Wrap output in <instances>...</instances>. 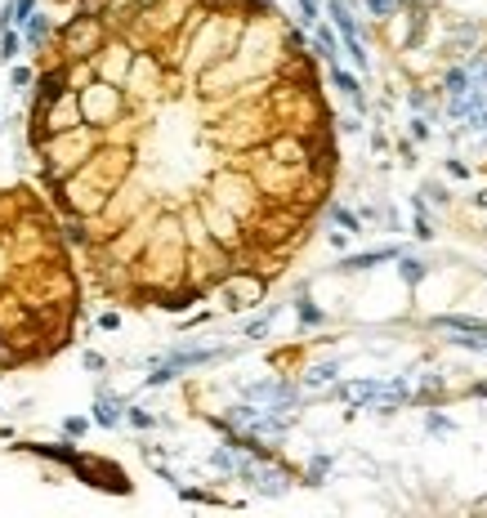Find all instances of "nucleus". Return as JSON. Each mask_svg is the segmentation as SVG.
<instances>
[{
  "mask_svg": "<svg viewBox=\"0 0 487 518\" xmlns=\"http://www.w3.org/2000/svg\"><path fill=\"white\" fill-rule=\"evenodd\" d=\"M86 425H90V420H81V415H67V420H63V433H67V438H81V433H86Z\"/></svg>",
  "mask_w": 487,
  "mask_h": 518,
  "instance_id": "obj_18",
  "label": "nucleus"
},
{
  "mask_svg": "<svg viewBox=\"0 0 487 518\" xmlns=\"http://www.w3.org/2000/svg\"><path fill=\"white\" fill-rule=\"evenodd\" d=\"M349 237H354V232H331V237H327V242H331L335 250H349Z\"/></svg>",
  "mask_w": 487,
  "mask_h": 518,
  "instance_id": "obj_25",
  "label": "nucleus"
},
{
  "mask_svg": "<svg viewBox=\"0 0 487 518\" xmlns=\"http://www.w3.org/2000/svg\"><path fill=\"white\" fill-rule=\"evenodd\" d=\"M411 139H416V143L429 139V121H425V116H416V121H411Z\"/></svg>",
  "mask_w": 487,
  "mask_h": 518,
  "instance_id": "obj_22",
  "label": "nucleus"
},
{
  "mask_svg": "<svg viewBox=\"0 0 487 518\" xmlns=\"http://www.w3.org/2000/svg\"><path fill=\"white\" fill-rule=\"evenodd\" d=\"M220 295H224L228 313L260 304V299H264V273H255V269H228L224 281H220Z\"/></svg>",
  "mask_w": 487,
  "mask_h": 518,
  "instance_id": "obj_2",
  "label": "nucleus"
},
{
  "mask_svg": "<svg viewBox=\"0 0 487 518\" xmlns=\"http://www.w3.org/2000/svg\"><path fill=\"white\" fill-rule=\"evenodd\" d=\"M340 49H344V41H340V31H335V27H317L313 31V54L317 58L340 63Z\"/></svg>",
  "mask_w": 487,
  "mask_h": 518,
  "instance_id": "obj_7",
  "label": "nucleus"
},
{
  "mask_svg": "<svg viewBox=\"0 0 487 518\" xmlns=\"http://www.w3.org/2000/svg\"><path fill=\"white\" fill-rule=\"evenodd\" d=\"M295 317H299V326H322V322H327V313L313 304V295H309V291H299V295H295Z\"/></svg>",
  "mask_w": 487,
  "mask_h": 518,
  "instance_id": "obj_10",
  "label": "nucleus"
},
{
  "mask_svg": "<svg viewBox=\"0 0 487 518\" xmlns=\"http://www.w3.org/2000/svg\"><path fill=\"white\" fill-rule=\"evenodd\" d=\"M474 206H478V210H487V188H483V192H474Z\"/></svg>",
  "mask_w": 487,
  "mask_h": 518,
  "instance_id": "obj_27",
  "label": "nucleus"
},
{
  "mask_svg": "<svg viewBox=\"0 0 487 518\" xmlns=\"http://www.w3.org/2000/svg\"><path fill=\"white\" fill-rule=\"evenodd\" d=\"M447 175H451V179H469V165H465L461 157H451V161H447Z\"/></svg>",
  "mask_w": 487,
  "mask_h": 518,
  "instance_id": "obj_23",
  "label": "nucleus"
},
{
  "mask_svg": "<svg viewBox=\"0 0 487 518\" xmlns=\"http://www.w3.org/2000/svg\"><path fill=\"white\" fill-rule=\"evenodd\" d=\"M273 313H277V309H268L264 317H255V322L246 326V340H264V336H268V326H273Z\"/></svg>",
  "mask_w": 487,
  "mask_h": 518,
  "instance_id": "obj_16",
  "label": "nucleus"
},
{
  "mask_svg": "<svg viewBox=\"0 0 487 518\" xmlns=\"http://www.w3.org/2000/svg\"><path fill=\"white\" fill-rule=\"evenodd\" d=\"M362 5H366L371 19H394V14L402 9V0H362Z\"/></svg>",
  "mask_w": 487,
  "mask_h": 518,
  "instance_id": "obj_15",
  "label": "nucleus"
},
{
  "mask_svg": "<svg viewBox=\"0 0 487 518\" xmlns=\"http://www.w3.org/2000/svg\"><path fill=\"white\" fill-rule=\"evenodd\" d=\"M9 81L23 90V86H31V81H36V72H31V68H14V72H9Z\"/></svg>",
  "mask_w": 487,
  "mask_h": 518,
  "instance_id": "obj_21",
  "label": "nucleus"
},
{
  "mask_svg": "<svg viewBox=\"0 0 487 518\" xmlns=\"http://www.w3.org/2000/svg\"><path fill=\"white\" fill-rule=\"evenodd\" d=\"M116 420H121V403H116V398H98V403H94V425L112 429Z\"/></svg>",
  "mask_w": 487,
  "mask_h": 518,
  "instance_id": "obj_12",
  "label": "nucleus"
},
{
  "mask_svg": "<svg viewBox=\"0 0 487 518\" xmlns=\"http://www.w3.org/2000/svg\"><path fill=\"white\" fill-rule=\"evenodd\" d=\"M429 433H451V420H447V415H429Z\"/></svg>",
  "mask_w": 487,
  "mask_h": 518,
  "instance_id": "obj_24",
  "label": "nucleus"
},
{
  "mask_svg": "<svg viewBox=\"0 0 487 518\" xmlns=\"http://www.w3.org/2000/svg\"><path fill=\"white\" fill-rule=\"evenodd\" d=\"M98 326H103V331H116V326H121V317H116V313H103V317H98Z\"/></svg>",
  "mask_w": 487,
  "mask_h": 518,
  "instance_id": "obj_26",
  "label": "nucleus"
},
{
  "mask_svg": "<svg viewBox=\"0 0 487 518\" xmlns=\"http://www.w3.org/2000/svg\"><path fill=\"white\" fill-rule=\"evenodd\" d=\"M398 255H402V246H376V250H358V255H340L335 269L340 273H371L380 264H398Z\"/></svg>",
  "mask_w": 487,
  "mask_h": 518,
  "instance_id": "obj_4",
  "label": "nucleus"
},
{
  "mask_svg": "<svg viewBox=\"0 0 487 518\" xmlns=\"http://www.w3.org/2000/svg\"><path fill=\"white\" fill-rule=\"evenodd\" d=\"M327 14H331L335 31H340V41H354L358 36V19H354V9H349L344 0H327Z\"/></svg>",
  "mask_w": 487,
  "mask_h": 518,
  "instance_id": "obj_8",
  "label": "nucleus"
},
{
  "mask_svg": "<svg viewBox=\"0 0 487 518\" xmlns=\"http://www.w3.org/2000/svg\"><path fill=\"white\" fill-rule=\"evenodd\" d=\"M398 273H402V281H407V286H421V281L429 277V264L402 250V255H398Z\"/></svg>",
  "mask_w": 487,
  "mask_h": 518,
  "instance_id": "obj_9",
  "label": "nucleus"
},
{
  "mask_svg": "<svg viewBox=\"0 0 487 518\" xmlns=\"http://www.w3.org/2000/svg\"><path fill=\"white\" fill-rule=\"evenodd\" d=\"M327 474H331V456H313V460H309V470H304L309 482H322Z\"/></svg>",
  "mask_w": 487,
  "mask_h": 518,
  "instance_id": "obj_17",
  "label": "nucleus"
},
{
  "mask_svg": "<svg viewBox=\"0 0 487 518\" xmlns=\"http://www.w3.org/2000/svg\"><path fill=\"white\" fill-rule=\"evenodd\" d=\"M340 398L349 407H376L384 398V384L380 380H349V384H340Z\"/></svg>",
  "mask_w": 487,
  "mask_h": 518,
  "instance_id": "obj_5",
  "label": "nucleus"
},
{
  "mask_svg": "<svg viewBox=\"0 0 487 518\" xmlns=\"http://www.w3.org/2000/svg\"><path fill=\"white\" fill-rule=\"evenodd\" d=\"M299 23H304V27L317 23V0H299Z\"/></svg>",
  "mask_w": 487,
  "mask_h": 518,
  "instance_id": "obj_19",
  "label": "nucleus"
},
{
  "mask_svg": "<svg viewBox=\"0 0 487 518\" xmlns=\"http://www.w3.org/2000/svg\"><path fill=\"white\" fill-rule=\"evenodd\" d=\"M335 375H340V362H322V366H313L299 384H304V389H327V384H335Z\"/></svg>",
  "mask_w": 487,
  "mask_h": 518,
  "instance_id": "obj_11",
  "label": "nucleus"
},
{
  "mask_svg": "<svg viewBox=\"0 0 487 518\" xmlns=\"http://www.w3.org/2000/svg\"><path fill=\"white\" fill-rule=\"evenodd\" d=\"M27 451H41V456L67 465L72 474H81L90 487H103V492H130V478L116 470V465L98 460V456H86V451H72V447H27Z\"/></svg>",
  "mask_w": 487,
  "mask_h": 518,
  "instance_id": "obj_1",
  "label": "nucleus"
},
{
  "mask_svg": "<svg viewBox=\"0 0 487 518\" xmlns=\"http://www.w3.org/2000/svg\"><path fill=\"white\" fill-rule=\"evenodd\" d=\"M295 398H299V389H295V384H287V380H260V384H246V403H255V407L291 411Z\"/></svg>",
  "mask_w": 487,
  "mask_h": 518,
  "instance_id": "obj_3",
  "label": "nucleus"
},
{
  "mask_svg": "<svg viewBox=\"0 0 487 518\" xmlns=\"http://www.w3.org/2000/svg\"><path fill=\"white\" fill-rule=\"evenodd\" d=\"M19 49H23L19 27H9V23H5V27H0V58H5V63H9V58H19Z\"/></svg>",
  "mask_w": 487,
  "mask_h": 518,
  "instance_id": "obj_13",
  "label": "nucleus"
},
{
  "mask_svg": "<svg viewBox=\"0 0 487 518\" xmlns=\"http://www.w3.org/2000/svg\"><path fill=\"white\" fill-rule=\"evenodd\" d=\"M327 214H331V224H340L344 232H362V214H354V210H344V206H331Z\"/></svg>",
  "mask_w": 487,
  "mask_h": 518,
  "instance_id": "obj_14",
  "label": "nucleus"
},
{
  "mask_svg": "<svg viewBox=\"0 0 487 518\" xmlns=\"http://www.w3.org/2000/svg\"><path fill=\"white\" fill-rule=\"evenodd\" d=\"M327 68H331V86L340 90V94H344V98H349V103H354L358 112H366V98H362V81H358L354 72H344L340 63H327Z\"/></svg>",
  "mask_w": 487,
  "mask_h": 518,
  "instance_id": "obj_6",
  "label": "nucleus"
},
{
  "mask_svg": "<svg viewBox=\"0 0 487 518\" xmlns=\"http://www.w3.org/2000/svg\"><path fill=\"white\" fill-rule=\"evenodd\" d=\"M125 420H130V425H134V429H153V415H148V411H143V407H134V411H130V415H125Z\"/></svg>",
  "mask_w": 487,
  "mask_h": 518,
  "instance_id": "obj_20",
  "label": "nucleus"
}]
</instances>
